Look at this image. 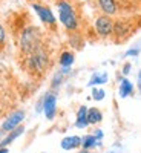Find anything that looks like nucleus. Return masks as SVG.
Returning a JSON list of instances; mask_svg holds the SVG:
<instances>
[{
	"instance_id": "obj_1",
	"label": "nucleus",
	"mask_w": 141,
	"mask_h": 153,
	"mask_svg": "<svg viewBox=\"0 0 141 153\" xmlns=\"http://www.w3.org/2000/svg\"><path fill=\"white\" fill-rule=\"evenodd\" d=\"M58 12H60V22L63 23V26L68 28V29H77L78 22H77L75 11H74V8L69 2L61 0L58 3Z\"/></svg>"
},
{
	"instance_id": "obj_2",
	"label": "nucleus",
	"mask_w": 141,
	"mask_h": 153,
	"mask_svg": "<svg viewBox=\"0 0 141 153\" xmlns=\"http://www.w3.org/2000/svg\"><path fill=\"white\" fill-rule=\"evenodd\" d=\"M38 38H40V35H38V29H35V28L25 29V32L22 34V49L26 54L34 52L37 48H40V45H38Z\"/></svg>"
},
{
	"instance_id": "obj_3",
	"label": "nucleus",
	"mask_w": 141,
	"mask_h": 153,
	"mask_svg": "<svg viewBox=\"0 0 141 153\" xmlns=\"http://www.w3.org/2000/svg\"><path fill=\"white\" fill-rule=\"evenodd\" d=\"M48 66V55L42 48H37L29 57V68L37 72H43Z\"/></svg>"
},
{
	"instance_id": "obj_4",
	"label": "nucleus",
	"mask_w": 141,
	"mask_h": 153,
	"mask_svg": "<svg viewBox=\"0 0 141 153\" xmlns=\"http://www.w3.org/2000/svg\"><path fill=\"white\" fill-rule=\"evenodd\" d=\"M25 120V112L23 110H17V112H14L11 115V117L3 123V126H2V130H5V132H11V130H14L16 127L22 123Z\"/></svg>"
},
{
	"instance_id": "obj_5",
	"label": "nucleus",
	"mask_w": 141,
	"mask_h": 153,
	"mask_svg": "<svg viewBox=\"0 0 141 153\" xmlns=\"http://www.w3.org/2000/svg\"><path fill=\"white\" fill-rule=\"evenodd\" d=\"M95 28H97V32L101 37H107L113 29V23L109 17H98L97 22H95Z\"/></svg>"
},
{
	"instance_id": "obj_6",
	"label": "nucleus",
	"mask_w": 141,
	"mask_h": 153,
	"mask_svg": "<svg viewBox=\"0 0 141 153\" xmlns=\"http://www.w3.org/2000/svg\"><path fill=\"white\" fill-rule=\"evenodd\" d=\"M55 104H57V98L52 94H48L43 100V110L48 120H54L55 117Z\"/></svg>"
},
{
	"instance_id": "obj_7",
	"label": "nucleus",
	"mask_w": 141,
	"mask_h": 153,
	"mask_svg": "<svg viewBox=\"0 0 141 153\" xmlns=\"http://www.w3.org/2000/svg\"><path fill=\"white\" fill-rule=\"evenodd\" d=\"M34 11L38 14V17H40V20L46 25H54L55 23V17L54 14L51 12V9H48L46 6H42V5H32Z\"/></svg>"
},
{
	"instance_id": "obj_8",
	"label": "nucleus",
	"mask_w": 141,
	"mask_h": 153,
	"mask_svg": "<svg viewBox=\"0 0 141 153\" xmlns=\"http://www.w3.org/2000/svg\"><path fill=\"white\" fill-rule=\"evenodd\" d=\"M78 146H81V138L78 136H68L61 141V149L65 150H72V149H77Z\"/></svg>"
},
{
	"instance_id": "obj_9",
	"label": "nucleus",
	"mask_w": 141,
	"mask_h": 153,
	"mask_svg": "<svg viewBox=\"0 0 141 153\" xmlns=\"http://www.w3.org/2000/svg\"><path fill=\"white\" fill-rule=\"evenodd\" d=\"M87 109L84 106H81L78 109V113H77V121H75V127H78V129H84L87 126Z\"/></svg>"
},
{
	"instance_id": "obj_10",
	"label": "nucleus",
	"mask_w": 141,
	"mask_h": 153,
	"mask_svg": "<svg viewBox=\"0 0 141 153\" xmlns=\"http://www.w3.org/2000/svg\"><path fill=\"white\" fill-rule=\"evenodd\" d=\"M100 3V8L103 9V12H106V14L112 16L117 12V5H115V0H98Z\"/></svg>"
},
{
	"instance_id": "obj_11",
	"label": "nucleus",
	"mask_w": 141,
	"mask_h": 153,
	"mask_svg": "<svg viewBox=\"0 0 141 153\" xmlns=\"http://www.w3.org/2000/svg\"><path fill=\"white\" fill-rule=\"evenodd\" d=\"M134 91V86L132 83L127 80V78H123L121 80V84H120V97L121 98H126V97H129Z\"/></svg>"
},
{
	"instance_id": "obj_12",
	"label": "nucleus",
	"mask_w": 141,
	"mask_h": 153,
	"mask_svg": "<svg viewBox=\"0 0 141 153\" xmlns=\"http://www.w3.org/2000/svg\"><path fill=\"white\" fill-rule=\"evenodd\" d=\"M22 133H23V127H16V129H14V130H11V133L3 139L2 143H0V147H6L8 144H11V143L14 141L17 136H20Z\"/></svg>"
},
{
	"instance_id": "obj_13",
	"label": "nucleus",
	"mask_w": 141,
	"mask_h": 153,
	"mask_svg": "<svg viewBox=\"0 0 141 153\" xmlns=\"http://www.w3.org/2000/svg\"><path fill=\"white\" fill-rule=\"evenodd\" d=\"M98 143H100V139H98L95 135H87V136H84V138L81 139V146H83L84 150H87V149H91V147L97 146Z\"/></svg>"
},
{
	"instance_id": "obj_14",
	"label": "nucleus",
	"mask_w": 141,
	"mask_h": 153,
	"mask_svg": "<svg viewBox=\"0 0 141 153\" xmlns=\"http://www.w3.org/2000/svg\"><path fill=\"white\" fill-rule=\"evenodd\" d=\"M101 112L98 109H91V110H87V123L89 124H97L101 121Z\"/></svg>"
},
{
	"instance_id": "obj_15",
	"label": "nucleus",
	"mask_w": 141,
	"mask_h": 153,
	"mask_svg": "<svg viewBox=\"0 0 141 153\" xmlns=\"http://www.w3.org/2000/svg\"><path fill=\"white\" fill-rule=\"evenodd\" d=\"M107 81V74H95L91 81H89V86H95V84H104Z\"/></svg>"
},
{
	"instance_id": "obj_16",
	"label": "nucleus",
	"mask_w": 141,
	"mask_h": 153,
	"mask_svg": "<svg viewBox=\"0 0 141 153\" xmlns=\"http://www.w3.org/2000/svg\"><path fill=\"white\" fill-rule=\"evenodd\" d=\"M74 63V55L71 52H63L61 57H60V65L63 68H69L71 65Z\"/></svg>"
},
{
	"instance_id": "obj_17",
	"label": "nucleus",
	"mask_w": 141,
	"mask_h": 153,
	"mask_svg": "<svg viewBox=\"0 0 141 153\" xmlns=\"http://www.w3.org/2000/svg\"><path fill=\"white\" fill-rule=\"evenodd\" d=\"M92 95H94V100L95 101H101V100L104 98V91H103V89H94Z\"/></svg>"
},
{
	"instance_id": "obj_18",
	"label": "nucleus",
	"mask_w": 141,
	"mask_h": 153,
	"mask_svg": "<svg viewBox=\"0 0 141 153\" xmlns=\"http://www.w3.org/2000/svg\"><path fill=\"white\" fill-rule=\"evenodd\" d=\"M5 40H6V34H5V29H3V26L0 25V49L3 48V45H5Z\"/></svg>"
},
{
	"instance_id": "obj_19",
	"label": "nucleus",
	"mask_w": 141,
	"mask_h": 153,
	"mask_svg": "<svg viewBox=\"0 0 141 153\" xmlns=\"http://www.w3.org/2000/svg\"><path fill=\"white\" fill-rule=\"evenodd\" d=\"M140 54V51L138 49H131V51H127L126 55H138Z\"/></svg>"
},
{
	"instance_id": "obj_20",
	"label": "nucleus",
	"mask_w": 141,
	"mask_h": 153,
	"mask_svg": "<svg viewBox=\"0 0 141 153\" xmlns=\"http://www.w3.org/2000/svg\"><path fill=\"white\" fill-rule=\"evenodd\" d=\"M138 89H140V92H141V71L138 72Z\"/></svg>"
},
{
	"instance_id": "obj_21",
	"label": "nucleus",
	"mask_w": 141,
	"mask_h": 153,
	"mask_svg": "<svg viewBox=\"0 0 141 153\" xmlns=\"http://www.w3.org/2000/svg\"><path fill=\"white\" fill-rule=\"evenodd\" d=\"M129 69H131V65L127 63V65L124 66V71H123V74H129Z\"/></svg>"
},
{
	"instance_id": "obj_22",
	"label": "nucleus",
	"mask_w": 141,
	"mask_h": 153,
	"mask_svg": "<svg viewBox=\"0 0 141 153\" xmlns=\"http://www.w3.org/2000/svg\"><path fill=\"white\" fill-rule=\"evenodd\" d=\"M0 153H8V149L6 147H2V149H0Z\"/></svg>"
},
{
	"instance_id": "obj_23",
	"label": "nucleus",
	"mask_w": 141,
	"mask_h": 153,
	"mask_svg": "<svg viewBox=\"0 0 141 153\" xmlns=\"http://www.w3.org/2000/svg\"><path fill=\"white\" fill-rule=\"evenodd\" d=\"M80 153H87V152H86V150H83V152H80Z\"/></svg>"
},
{
	"instance_id": "obj_24",
	"label": "nucleus",
	"mask_w": 141,
	"mask_h": 153,
	"mask_svg": "<svg viewBox=\"0 0 141 153\" xmlns=\"http://www.w3.org/2000/svg\"><path fill=\"white\" fill-rule=\"evenodd\" d=\"M109 153H115V152H109Z\"/></svg>"
}]
</instances>
